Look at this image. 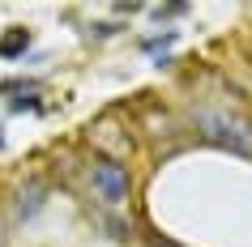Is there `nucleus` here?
I'll return each instance as SVG.
<instances>
[{"label": "nucleus", "mask_w": 252, "mask_h": 247, "mask_svg": "<svg viewBox=\"0 0 252 247\" xmlns=\"http://www.w3.org/2000/svg\"><path fill=\"white\" fill-rule=\"evenodd\" d=\"M180 13H188V4H158V9H154V17H180Z\"/></svg>", "instance_id": "423d86ee"}, {"label": "nucleus", "mask_w": 252, "mask_h": 247, "mask_svg": "<svg viewBox=\"0 0 252 247\" xmlns=\"http://www.w3.org/2000/svg\"><path fill=\"white\" fill-rule=\"evenodd\" d=\"M13 111H39V103L34 98H13Z\"/></svg>", "instance_id": "0eeeda50"}, {"label": "nucleus", "mask_w": 252, "mask_h": 247, "mask_svg": "<svg viewBox=\"0 0 252 247\" xmlns=\"http://www.w3.org/2000/svg\"><path fill=\"white\" fill-rule=\"evenodd\" d=\"M175 39H180L175 30H167V34H154V39H146V52H158V47H171Z\"/></svg>", "instance_id": "39448f33"}, {"label": "nucleus", "mask_w": 252, "mask_h": 247, "mask_svg": "<svg viewBox=\"0 0 252 247\" xmlns=\"http://www.w3.org/2000/svg\"><path fill=\"white\" fill-rule=\"evenodd\" d=\"M0 145H4V132H0Z\"/></svg>", "instance_id": "6e6552de"}, {"label": "nucleus", "mask_w": 252, "mask_h": 247, "mask_svg": "<svg viewBox=\"0 0 252 247\" xmlns=\"http://www.w3.org/2000/svg\"><path fill=\"white\" fill-rule=\"evenodd\" d=\"M43 205V183H30V188H22V205H17V213L22 218H34Z\"/></svg>", "instance_id": "20e7f679"}, {"label": "nucleus", "mask_w": 252, "mask_h": 247, "mask_svg": "<svg viewBox=\"0 0 252 247\" xmlns=\"http://www.w3.org/2000/svg\"><path fill=\"white\" fill-rule=\"evenodd\" d=\"M192 128L201 132V141L231 149L239 158H252V124L231 115V111H214V107H192Z\"/></svg>", "instance_id": "f257e3e1"}, {"label": "nucleus", "mask_w": 252, "mask_h": 247, "mask_svg": "<svg viewBox=\"0 0 252 247\" xmlns=\"http://www.w3.org/2000/svg\"><path fill=\"white\" fill-rule=\"evenodd\" d=\"M90 179H94V192L103 196L107 205H124V200H128V166H120L116 158L94 162Z\"/></svg>", "instance_id": "f03ea898"}, {"label": "nucleus", "mask_w": 252, "mask_h": 247, "mask_svg": "<svg viewBox=\"0 0 252 247\" xmlns=\"http://www.w3.org/2000/svg\"><path fill=\"white\" fill-rule=\"evenodd\" d=\"M26 47H30V34H26L22 26H13V30H4V34H0V55H4V60H17Z\"/></svg>", "instance_id": "7ed1b4c3"}]
</instances>
